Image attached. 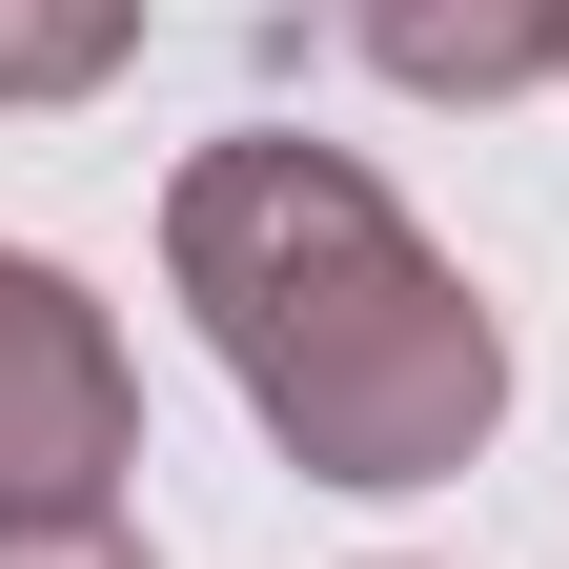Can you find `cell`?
Wrapping results in <instances>:
<instances>
[{"label":"cell","instance_id":"obj_2","mask_svg":"<svg viewBox=\"0 0 569 569\" xmlns=\"http://www.w3.org/2000/svg\"><path fill=\"white\" fill-rule=\"evenodd\" d=\"M122 468H142V367H122V326H102L41 244H0V529L122 509Z\"/></svg>","mask_w":569,"mask_h":569},{"label":"cell","instance_id":"obj_1","mask_svg":"<svg viewBox=\"0 0 569 569\" xmlns=\"http://www.w3.org/2000/svg\"><path fill=\"white\" fill-rule=\"evenodd\" d=\"M163 284L203 306L224 387L306 488H448L509 427V326L346 142H284V122L203 142L163 183Z\"/></svg>","mask_w":569,"mask_h":569},{"label":"cell","instance_id":"obj_4","mask_svg":"<svg viewBox=\"0 0 569 569\" xmlns=\"http://www.w3.org/2000/svg\"><path fill=\"white\" fill-rule=\"evenodd\" d=\"M122 41H142V0H0V122L122 82Z\"/></svg>","mask_w":569,"mask_h":569},{"label":"cell","instance_id":"obj_5","mask_svg":"<svg viewBox=\"0 0 569 569\" xmlns=\"http://www.w3.org/2000/svg\"><path fill=\"white\" fill-rule=\"evenodd\" d=\"M0 569H163L122 509H41V529H0Z\"/></svg>","mask_w":569,"mask_h":569},{"label":"cell","instance_id":"obj_3","mask_svg":"<svg viewBox=\"0 0 569 569\" xmlns=\"http://www.w3.org/2000/svg\"><path fill=\"white\" fill-rule=\"evenodd\" d=\"M346 41H367L407 102H529L569 61V0H346Z\"/></svg>","mask_w":569,"mask_h":569}]
</instances>
